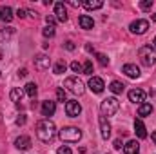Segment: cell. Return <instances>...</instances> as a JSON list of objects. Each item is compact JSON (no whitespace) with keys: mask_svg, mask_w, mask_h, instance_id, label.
<instances>
[{"mask_svg":"<svg viewBox=\"0 0 156 154\" xmlns=\"http://www.w3.org/2000/svg\"><path fill=\"white\" fill-rule=\"evenodd\" d=\"M55 134H56V127L51 120H40L37 123V136L40 142L49 143V142H53Z\"/></svg>","mask_w":156,"mask_h":154,"instance_id":"cell-1","label":"cell"},{"mask_svg":"<svg viewBox=\"0 0 156 154\" xmlns=\"http://www.w3.org/2000/svg\"><path fill=\"white\" fill-rule=\"evenodd\" d=\"M138 58H140V62H142L144 65H147V67L154 65L156 64V49L151 47V45H142V47L138 49Z\"/></svg>","mask_w":156,"mask_h":154,"instance_id":"cell-2","label":"cell"},{"mask_svg":"<svg viewBox=\"0 0 156 154\" xmlns=\"http://www.w3.org/2000/svg\"><path fill=\"white\" fill-rule=\"evenodd\" d=\"M58 136H60L62 142L76 143V142H80V138H82V131H80L78 127H64V129L58 132Z\"/></svg>","mask_w":156,"mask_h":154,"instance_id":"cell-3","label":"cell"},{"mask_svg":"<svg viewBox=\"0 0 156 154\" xmlns=\"http://www.w3.org/2000/svg\"><path fill=\"white\" fill-rule=\"evenodd\" d=\"M118 109H120V102H118L115 96H111V98H105L104 102H102V105H100V111H102V116H115L118 113Z\"/></svg>","mask_w":156,"mask_h":154,"instance_id":"cell-4","label":"cell"},{"mask_svg":"<svg viewBox=\"0 0 156 154\" xmlns=\"http://www.w3.org/2000/svg\"><path fill=\"white\" fill-rule=\"evenodd\" d=\"M64 87H67V91H71L73 94H83V91H85V87H83V83H82V80H78V76H69L66 78V82H64Z\"/></svg>","mask_w":156,"mask_h":154,"instance_id":"cell-5","label":"cell"},{"mask_svg":"<svg viewBox=\"0 0 156 154\" xmlns=\"http://www.w3.org/2000/svg\"><path fill=\"white\" fill-rule=\"evenodd\" d=\"M129 29H131V33H134V35H144V33L149 29V22H147V20H134V22H131Z\"/></svg>","mask_w":156,"mask_h":154,"instance_id":"cell-6","label":"cell"},{"mask_svg":"<svg viewBox=\"0 0 156 154\" xmlns=\"http://www.w3.org/2000/svg\"><path fill=\"white\" fill-rule=\"evenodd\" d=\"M66 113H67V116H71V118H76L82 113V107H80V103H78L76 100H69L66 103Z\"/></svg>","mask_w":156,"mask_h":154,"instance_id":"cell-7","label":"cell"},{"mask_svg":"<svg viewBox=\"0 0 156 154\" xmlns=\"http://www.w3.org/2000/svg\"><path fill=\"white\" fill-rule=\"evenodd\" d=\"M89 89L93 91V93H96V94H100L104 89H105V83H104V80L100 76H93L89 80Z\"/></svg>","mask_w":156,"mask_h":154,"instance_id":"cell-8","label":"cell"},{"mask_svg":"<svg viewBox=\"0 0 156 154\" xmlns=\"http://www.w3.org/2000/svg\"><path fill=\"white\" fill-rule=\"evenodd\" d=\"M55 15L58 22H67V9L64 5V2H56L55 4Z\"/></svg>","mask_w":156,"mask_h":154,"instance_id":"cell-9","label":"cell"},{"mask_svg":"<svg viewBox=\"0 0 156 154\" xmlns=\"http://www.w3.org/2000/svg\"><path fill=\"white\" fill-rule=\"evenodd\" d=\"M98 123H100V132H102V138H104V140H107V138L111 136V125H109L107 118H105V116H100Z\"/></svg>","mask_w":156,"mask_h":154,"instance_id":"cell-10","label":"cell"},{"mask_svg":"<svg viewBox=\"0 0 156 154\" xmlns=\"http://www.w3.org/2000/svg\"><path fill=\"white\" fill-rule=\"evenodd\" d=\"M122 73H125L129 78H138L140 76V69H138L134 64H125V65L122 67Z\"/></svg>","mask_w":156,"mask_h":154,"instance_id":"cell-11","label":"cell"},{"mask_svg":"<svg viewBox=\"0 0 156 154\" xmlns=\"http://www.w3.org/2000/svg\"><path fill=\"white\" fill-rule=\"evenodd\" d=\"M55 111H56V103L55 102H51V100L42 102V114L44 116H53Z\"/></svg>","mask_w":156,"mask_h":154,"instance_id":"cell-12","label":"cell"},{"mask_svg":"<svg viewBox=\"0 0 156 154\" xmlns=\"http://www.w3.org/2000/svg\"><path fill=\"white\" fill-rule=\"evenodd\" d=\"M129 100L134 103H142L145 100V93L142 89H133V91H129Z\"/></svg>","mask_w":156,"mask_h":154,"instance_id":"cell-13","label":"cell"},{"mask_svg":"<svg viewBox=\"0 0 156 154\" xmlns=\"http://www.w3.org/2000/svg\"><path fill=\"white\" fill-rule=\"evenodd\" d=\"M15 145H16V149H20V151H27V149L31 147V138H29V136H18V138L15 140Z\"/></svg>","mask_w":156,"mask_h":154,"instance_id":"cell-14","label":"cell"},{"mask_svg":"<svg viewBox=\"0 0 156 154\" xmlns=\"http://www.w3.org/2000/svg\"><path fill=\"white\" fill-rule=\"evenodd\" d=\"M123 152L125 154H138L140 152V143L136 140H129L125 145H123Z\"/></svg>","mask_w":156,"mask_h":154,"instance_id":"cell-15","label":"cell"},{"mask_svg":"<svg viewBox=\"0 0 156 154\" xmlns=\"http://www.w3.org/2000/svg\"><path fill=\"white\" fill-rule=\"evenodd\" d=\"M49 64H51V60H49V56H45V54H40V56L35 58V67L40 69V71L47 69V67H49Z\"/></svg>","mask_w":156,"mask_h":154,"instance_id":"cell-16","label":"cell"},{"mask_svg":"<svg viewBox=\"0 0 156 154\" xmlns=\"http://www.w3.org/2000/svg\"><path fill=\"white\" fill-rule=\"evenodd\" d=\"M78 24H80L82 29H93V27H94V20H93L91 16H87V15L78 16Z\"/></svg>","mask_w":156,"mask_h":154,"instance_id":"cell-17","label":"cell"},{"mask_svg":"<svg viewBox=\"0 0 156 154\" xmlns=\"http://www.w3.org/2000/svg\"><path fill=\"white\" fill-rule=\"evenodd\" d=\"M134 132H136V136L138 138H147V131H145V125H144V121L142 120H134Z\"/></svg>","mask_w":156,"mask_h":154,"instance_id":"cell-18","label":"cell"},{"mask_svg":"<svg viewBox=\"0 0 156 154\" xmlns=\"http://www.w3.org/2000/svg\"><path fill=\"white\" fill-rule=\"evenodd\" d=\"M0 18H2V22L9 24V22L13 20V9H11L9 5H4V7L0 9Z\"/></svg>","mask_w":156,"mask_h":154,"instance_id":"cell-19","label":"cell"},{"mask_svg":"<svg viewBox=\"0 0 156 154\" xmlns=\"http://www.w3.org/2000/svg\"><path fill=\"white\" fill-rule=\"evenodd\" d=\"M24 89H20V87H15V89H11V93H9V98H11V102H15V103H18V102H22V98H24Z\"/></svg>","mask_w":156,"mask_h":154,"instance_id":"cell-20","label":"cell"},{"mask_svg":"<svg viewBox=\"0 0 156 154\" xmlns=\"http://www.w3.org/2000/svg\"><path fill=\"white\" fill-rule=\"evenodd\" d=\"M82 5L85 9H100L104 5V2L102 0H85V2H82Z\"/></svg>","mask_w":156,"mask_h":154,"instance_id":"cell-21","label":"cell"},{"mask_svg":"<svg viewBox=\"0 0 156 154\" xmlns=\"http://www.w3.org/2000/svg\"><path fill=\"white\" fill-rule=\"evenodd\" d=\"M24 91H26V94L29 96V98H37V93H38V89H37V83H33V82H29L26 87H24Z\"/></svg>","mask_w":156,"mask_h":154,"instance_id":"cell-22","label":"cell"},{"mask_svg":"<svg viewBox=\"0 0 156 154\" xmlns=\"http://www.w3.org/2000/svg\"><path fill=\"white\" fill-rule=\"evenodd\" d=\"M123 89H125V85H123L122 82H111V85H109V91H111L113 94H122Z\"/></svg>","mask_w":156,"mask_h":154,"instance_id":"cell-23","label":"cell"},{"mask_svg":"<svg viewBox=\"0 0 156 154\" xmlns=\"http://www.w3.org/2000/svg\"><path fill=\"white\" fill-rule=\"evenodd\" d=\"M153 113V105L151 103H140L138 107V116H149Z\"/></svg>","mask_w":156,"mask_h":154,"instance_id":"cell-24","label":"cell"},{"mask_svg":"<svg viewBox=\"0 0 156 154\" xmlns=\"http://www.w3.org/2000/svg\"><path fill=\"white\" fill-rule=\"evenodd\" d=\"M82 73L83 75H93V62L91 60H85V64L82 65Z\"/></svg>","mask_w":156,"mask_h":154,"instance_id":"cell-25","label":"cell"},{"mask_svg":"<svg viewBox=\"0 0 156 154\" xmlns=\"http://www.w3.org/2000/svg\"><path fill=\"white\" fill-rule=\"evenodd\" d=\"M13 33H15V29L13 27H5V31H0V40H9L13 37Z\"/></svg>","mask_w":156,"mask_h":154,"instance_id":"cell-26","label":"cell"},{"mask_svg":"<svg viewBox=\"0 0 156 154\" xmlns=\"http://www.w3.org/2000/svg\"><path fill=\"white\" fill-rule=\"evenodd\" d=\"M42 35H44L45 38H53V37H55V27H53V26H47V27H44Z\"/></svg>","mask_w":156,"mask_h":154,"instance_id":"cell-27","label":"cell"},{"mask_svg":"<svg viewBox=\"0 0 156 154\" xmlns=\"http://www.w3.org/2000/svg\"><path fill=\"white\" fill-rule=\"evenodd\" d=\"M66 69H67L66 62H58V64L55 65V75H62V73H66Z\"/></svg>","mask_w":156,"mask_h":154,"instance_id":"cell-28","label":"cell"},{"mask_svg":"<svg viewBox=\"0 0 156 154\" xmlns=\"http://www.w3.org/2000/svg\"><path fill=\"white\" fill-rule=\"evenodd\" d=\"M151 7H153V0H142L140 2V9L142 11H151Z\"/></svg>","mask_w":156,"mask_h":154,"instance_id":"cell-29","label":"cell"},{"mask_svg":"<svg viewBox=\"0 0 156 154\" xmlns=\"http://www.w3.org/2000/svg\"><path fill=\"white\" fill-rule=\"evenodd\" d=\"M56 98H58V102H67V100H66V89L58 87V89H56Z\"/></svg>","mask_w":156,"mask_h":154,"instance_id":"cell-30","label":"cell"},{"mask_svg":"<svg viewBox=\"0 0 156 154\" xmlns=\"http://www.w3.org/2000/svg\"><path fill=\"white\" fill-rule=\"evenodd\" d=\"M96 58H98V64H100V65H107V64H109V58H107L105 54H102V53H98Z\"/></svg>","mask_w":156,"mask_h":154,"instance_id":"cell-31","label":"cell"},{"mask_svg":"<svg viewBox=\"0 0 156 154\" xmlns=\"http://www.w3.org/2000/svg\"><path fill=\"white\" fill-rule=\"evenodd\" d=\"M71 69H73L75 73H82V64H78L76 60H75V62H71Z\"/></svg>","mask_w":156,"mask_h":154,"instance_id":"cell-32","label":"cell"},{"mask_svg":"<svg viewBox=\"0 0 156 154\" xmlns=\"http://www.w3.org/2000/svg\"><path fill=\"white\" fill-rule=\"evenodd\" d=\"M64 47H66V49H67V51H75V47H76V45H75V44H73V42H71V40H67V42H66V44H64Z\"/></svg>","mask_w":156,"mask_h":154,"instance_id":"cell-33","label":"cell"},{"mask_svg":"<svg viewBox=\"0 0 156 154\" xmlns=\"http://www.w3.org/2000/svg\"><path fill=\"white\" fill-rule=\"evenodd\" d=\"M56 154H73V152H71L69 147H60V149L56 151Z\"/></svg>","mask_w":156,"mask_h":154,"instance_id":"cell-34","label":"cell"},{"mask_svg":"<svg viewBox=\"0 0 156 154\" xmlns=\"http://www.w3.org/2000/svg\"><path fill=\"white\" fill-rule=\"evenodd\" d=\"M16 125H26V114H20L16 118Z\"/></svg>","mask_w":156,"mask_h":154,"instance_id":"cell-35","label":"cell"},{"mask_svg":"<svg viewBox=\"0 0 156 154\" xmlns=\"http://www.w3.org/2000/svg\"><path fill=\"white\" fill-rule=\"evenodd\" d=\"M26 13H27V11H26L24 7H20V9L16 11V16H18V18H26Z\"/></svg>","mask_w":156,"mask_h":154,"instance_id":"cell-36","label":"cell"},{"mask_svg":"<svg viewBox=\"0 0 156 154\" xmlns=\"http://www.w3.org/2000/svg\"><path fill=\"white\" fill-rule=\"evenodd\" d=\"M45 22H47V26H53L55 27V18L53 16H45Z\"/></svg>","mask_w":156,"mask_h":154,"instance_id":"cell-37","label":"cell"},{"mask_svg":"<svg viewBox=\"0 0 156 154\" xmlns=\"http://www.w3.org/2000/svg\"><path fill=\"white\" fill-rule=\"evenodd\" d=\"M122 145H123V143H122V140H115V143H113V147H115V149H122Z\"/></svg>","mask_w":156,"mask_h":154,"instance_id":"cell-38","label":"cell"},{"mask_svg":"<svg viewBox=\"0 0 156 154\" xmlns=\"http://www.w3.org/2000/svg\"><path fill=\"white\" fill-rule=\"evenodd\" d=\"M18 76H27V69H20V71H18Z\"/></svg>","mask_w":156,"mask_h":154,"instance_id":"cell-39","label":"cell"},{"mask_svg":"<svg viewBox=\"0 0 156 154\" xmlns=\"http://www.w3.org/2000/svg\"><path fill=\"white\" fill-rule=\"evenodd\" d=\"M69 5H73V7H78V5H82V4H80V2H75V0H71V2H69Z\"/></svg>","mask_w":156,"mask_h":154,"instance_id":"cell-40","label":"cell"},{"mask_svg":"<svg viewBox=\"0 0 156 154\" xmlns=\"http://www.w3.org/2000/svg\"><path fill=\"white\" fill-rule=\"evenodd\" d=\"M85 51H89V53H94V49H93V45H89V44L85 45Z\"/></svg>","mask_w":156,"mask_h":154,"instance_id":"cell-41","label":"cell"},{"mask_svg":"<svg viewBox=\"0 0 156 154\" xmlns=\"http://www.w3.org/2000/svg\"><path fill=\"white\" fill-rule=\"evenodd\" d=\"M151 138H153V142H154V143H156V131H154V132H153V134H151Z\"/></svg>","mask_w":156,"mask_h":154,"instance_id":"cell-42","label":"cell"},{"mask_svg":"<svg viewBox=\"0 0 156 154\" xmlns=\"http://www.w3.org/2000/svg\"><path fill=\"white\" fill-rule=\"evenodd\" d=\"M4 58V51H2V47H0V60Z\"/></svg>","mask_w":156,"mask_h":154,"instance_id":"cell-43","label":"cell"},{"mask_svg":"<svg viewBox=\"0 0 156 154\" xmlns=\"http://www.w3.org/2000/svg\"><path fill=\"white\" fill-rule=\"evenodd\" d=\"M153 45H154V47H156V37H154V40H153Z\"/></svg>","mask_w":156,"mask_h":154,"instance_id":"cell-44","label":"cell"},{"mask_svg":"<svg viewBox=\"0 0 156 154\" xmlns=\"http://www.w3.org/2000/svg\"><path fill=\"white\" fill-rule=\"evenodd\" d=\"M153 20H154V22H156V13H154V15H153Z\"/></svg>","mask_w":156,"mask_h":154,"instance_id":"cell-45","label":"cell"},{"mask_svg":"<svg viewBox=\"0 0 156 154\" xmlns=\"http://www.w3.org/2000/svg\"><path fill=\"white\" fill-rule=\"evenodd\" d=\"M0 76H2V73H0Z\"/></svg>","mask_w":156,"mask_h":154,"instance_id":"cell-46","label":"cell"}]
</instances>
